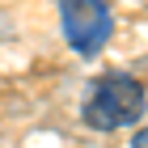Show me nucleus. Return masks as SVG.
<instances>
[{"mask_svg": "<svg viewBox=\"0 0 148 148\" xmlns=\"http://www.w3.org/2000/svg\"><path fill=\"white\" fill-rule=\"evenodd\" d=\"M148 106V93L136 76H123V72H106V76L93 80V89L85 93V123L93 131H119V127L140 123V114Z\"/></svg>", "mask_w": 148, "mask_h": 148, "instance_id": "obj_1", "label": "nucleus"}, {"mask_svg": "<svg viewBox=\"0 0 148 148\" xmlns=\"http://www.w3.org/2000/svg\"><path fill=\"white\" fill-rule=\"evenodd\" d=\"M59 17H64V38L80 55H97L114 25L106 0H59Z\"/></svg>", "mask_w": 148, "mask_h": 148, "instance_id": "obj_2", "label": "nucleus"}, {"mask_svg": "<svg viewBox=\"0 0 148 148\" xmlns=\"http://www.w3.org/2000/svg\"><path fill=\"white\" fill-rule=\"evenodd\" d=\"M131 148H148V127H144V131H140L136 140H131Z\"/></svg>", "mask_w": 148, "mask_h": 148, "instance_id": "obj_3", "label": "nucleus"}]
</instances>
